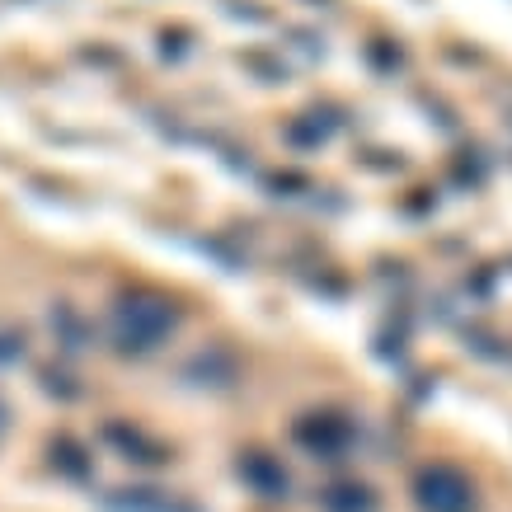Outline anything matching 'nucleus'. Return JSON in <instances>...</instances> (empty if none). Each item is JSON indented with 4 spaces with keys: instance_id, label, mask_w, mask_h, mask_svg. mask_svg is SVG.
Returning <instances> with one entry per match:
<instances>
[{
    "instance_id": "7ed1b4c3",
    "label": "nucleus",
    "mask_w": 512,
    "mask_h": 512,
    "mask_svg": "<svg viewBox=\"0 0 512 512\" xmlns=\"http://www.w3.org/2000/svg\"><path fill=\"white\" fill-rule=\"evenodd\" d=\"M296 437H301L311 451H320V456H334V451L348 442V423L334 419V414H311V419L296 428Z\"/></svg>"
},
{
    "instance_id": "39448f33",
    "label": "nucleus",
    "mask_w": 512,
    "mask_h": 512,
    "mask_svg": "<svg viewBox=\"0 0 512 512\" xmlns=\"http://www.w3.org/2000/svg\"><path fill=\"white\" fill-rule=\"evenodd\" d=\"M325 508L329 512H372V494L362 484H339L325 494Z\"/></svg>"
},
{
    "instance_id": "423d86ee",
    "label": "nucleus",
    "mask_w": 512,
    "mask_h": 512,
    "mask_svg": "<svg viewBox=\"0 0 512 512\" xmlns=\"http://www.w3.org/2000/svg\"><path fill=\"white\" fill-rule=\"evenodd\" d=\"M5 428H10V409L0 404V437H5Z\"/></svg>"
},
{
    "instance_id": "f257e3e1",
    "label": "nucleus",
    "mask_w": 512,
    "mask_h": 512,
    "mask_svg": "<svg viewBox=\"0 0 512 512\" xmlns=\"http://www.w3.org/2000/svg\"><path fill=\"white\" fill-rule=\"evenodd\" d=\"M174 329V311L156 296H132L127 306H118V320H113V339L127 353H151L165 334Z\"/></svg>"
},
{
    "instance_id": "f03ea898",
    "label": "nucleus",
    "mask_w": 512,
    "mask_h": 512,
    "mask_svg": "<svg viewBox=\"0 0 512 512\" xmlns=\"http://www.w3.org/2000/svg\"><path fill=\"white\" fill-rule=\"evenodd\" d=\"M414 503L419 512H475V480H470L461 466H423L419 480H414Z\"/></svg>"
},
{
    "instance_id": "20e7f679",
    "label": "nucleus",
    "mask_w": 512,
    "mask_h": 512,
    "mask_svg": "<svg viewBox=\"0 0 512 512\" xmlns=\"http://www.w3.org/2000/svg\"><path fill=\"white\" fill-rule=\"evenodd\" d=\"M240 470H245V480H249V484H259V489H264L268 498H278L282 489H287V475H282L278 466H268L259 451H254V456H245V466H240Z\"/></svg>"
}]
</instances>
